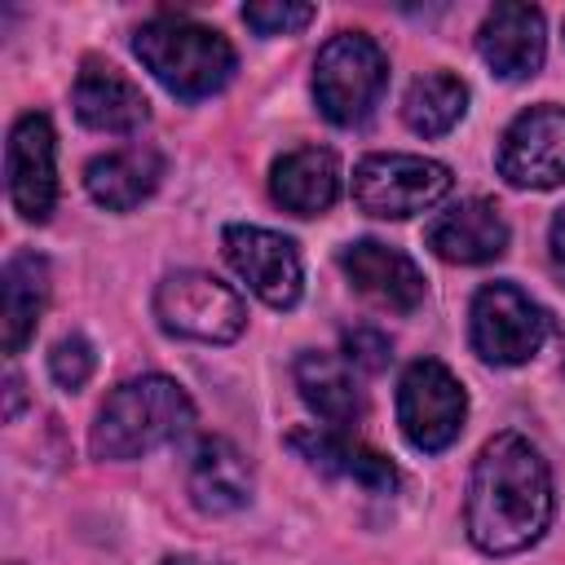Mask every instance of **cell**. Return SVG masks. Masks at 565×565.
<instances>
[{"label":"cell","instance_id":"obj_1","mask_svg":"<svg viewBox=\"0 0 565 565\" xmlns=\"http://www.w3.org/2000/svg\"><path fill=\"white\" fill-rule=\"evenodd\" d=\"M552 472L539 446L521 433H499L481 446L468 499H463V525L468 539L486 556H512L543 539L552 525Z\"/></svg>","mask_w":565,"mask_h":565},{"label":"cell","instance_id":"obj_2","mask_svg":"<svg viewBox=\"0 0 565 565\" xmlns=\"http://www.w3.org/2000/svg\"><path fill=\"white\" fill-rule=\"evenodd\" d=\"M132 53L181 102H199V97L221 93L238 66L234 44L216 26H203V22L181 18V13H159V18L141 22L132 35Z\"/></svg>","mask_w":565,"mask_h":565},{"label":"cell","instance_id":"obj_3","mask_svg":"<svg viewBox=\"0 0 565 565\" xmlns=\"http://www.w3.org/2000/svg\"><path fill=\"white\" fill-rule=\"evenodd\" d=\"M194 424L190 393L168 375H137L119 384L88 433V450L97 459H137L172 437H181Z\"/></svg>","mask_w":565,"mask_h":565},{"label":"cell","instance_id":"obj_4","mask_svg":"<svg viewBox=\"0 0 565 565\" xmlns=\"http://www.w3.org/2000/svg\"><path fill=\"white\" fill-rule=\"evenodd\" d=\"M388 84V57L366 31H340L318 49L313 97L335 128H358L375 115Z\"/></svg>","mask_w":565,"mask_h":565},{"label":"cell","instance_id":"obj_5","mask_svg":"<svg viewBox=\"0 0 565 565\" xmlns=\"http://www.w3.org/2000/svg\"><path fill=\"white\" fill-rule=\"evenodd\" d=\"M154 318L168 335L203 340V344H230L247 327L243 296L203 269H177L154 287Z\"/></svg>","mask_w":565,"mask_h":565},{"label":"cell","instance_id":"obj_6","mask_svg":"<svg viewBox=\"0 0 565 565\" xmlns=\"http://www.w3.org/2000/svg\"><path fill=\"white\" fill-rule=\"evenodd\" d=\"M547 331H552L547 309L539 300H530L512 282H486L472 296L468 340H472L477 358H486L494 366H521V362H530L543 349Z\"/></svg>","mask_w":565,"mask_h":565},{"label":"cell","instance_id":"obj_7","mask_svg":"<svg viewBox=\"0 0 565 565\" xmlns=\"http://www.w3.org/2000/svg\"><path fill=\"white\" fill-rule=\"evenodd\" d=\"M450 185H455L450 168L424 154H366L353 168V203L366 216H384V221L428 212L450 194Z\"/></svg>","mask_w":565,"mask_h":565},{"label":"cell","instance_id":"obj_8","mask_svg":"<svg viewBox=\"0 0 565 565\" xmlns=\"http://www.w3.org/2000/svg\"><path fill=\"white\" fill-rule=\"evenodd\" d=\"M463 415H468V393L450 375V366H441L437 358H419L402 371L397 424L415 450H424V455L446 450L459 437Z\"/></svg>","mask_w":565,"mask_h":565},{"label":"cell","instance_id":"obj_9","mask_svg":"<svg viewBox=\"0 0 565 565\" xmlns=\"http://www.w3.org/2000/svg\"><path fill=\"white\" fill-rule=\"evenodd\" d=\"M499 177L516 190L565 185V106L521 110L499 141Z\"/></svg>","mask_w":565,"mask_h":565},{"label":"cell","instance_id":"obj_10","mask_svg":"<svg viewBox=\"0 0 565 565\" xmlns=\"http://www.w3.org/2000/svg\"><path fill=\"white\" fill-rule=\"evenodd\" d=\"M230 269L269 305V309H291L305 287L300 252L287 234L265 230V225H225L221 234Z\"/></svg>","mask_w":565,"mask_h":565},{"label":"cell","instance_id":"obj_11","mask_svg":"<svg viewBox=\"0 0 565 565\" xmlns=\"http://www.w3.org/2000/svg\"><path fill=\"white\" fill-rule=\"evenodd\" d=\"M4 177H9V199L22 221H49L57 203V141L53 124L40 110H26L9 128L4 146Z\"/></svg>","mask_w":565,"mask_h":565},{"label":"cell","instance_id":"obj_12","mask_svg":"<svg viewBox=\"0 0 565 565\" xmlns=\"http://www.w3.org/2000/svg\"><path fill=\"white\" fill-rule=\"evenodd\" d=\"M340 269H344V278H349L371 305H380V309L415 313V309L424 305V274H419V265H415L406 252H397V247H388V243H380V238H358V243H349V247L340 252Z\"/></svg>","mask_w":565,"mask_h":565},{"label":"cell","instance_id":"obj_13","mask_svg":"<svg viewBox=\"0 0 565 565\" xmlns=\"http://www.w3.org/2000/svg\"><path fill=\"white\" fill-rule=\"evenodd\" d=\"M477 53L499 79H530L547 53V26L534 4H494L477 31Z\"/></svg>","mask_w":565,"mask_h":565},{"label":"cell","instance_id":"obj_14","mask_svg":"<svg viewBox=\"0 0 565 565\" xmlns=\"http://www.w3.org/2000/svg\"><path fill=\"white\" fill-rule=\"evenodd\" d=\"M287 446L309 463V468H318V472H327V477H344V481H353V486H362V490H371V494H388L393 486H397V468L380 455V450H371L366 441H358V437H349V433H340V428H318V424H309V428H296V433H287Z\"/></svg>","mask_w":565,"mask_h":565},{"label":"cell","instance_id":"obj_15","mask_svg":"<svg viewBox=\"0 0 565 565\" xmlns=\"http://www.w3.org/2000/svg\"><path fill=\"white\" fill-rule=\"evenodd\" d=\"M433 256L450 265H486L508 252V221L490 199H463L428 225Z\"/></svg>","mask_w":565,"mask_h":565},{"label":"cell","instance_id":"obj_16","mask_svg":"<svg viewBox=\"0 0 565 565\" xmlns=\"http://www.w3.org/2000/svg\"><path fill=\"white\" fill-rule=\"evenodd\" d=\"M71 102H75L79 124L97 132H132L150 119L146 93L110 62H84V71L75 75Z\"/></svg>","mask_w":565,"mask_h":565},{"label":"cell","instance_id":"obj_17","mask_svg":"<svg viewBox=\"0 0 565 565\" xmlns=\"http://www.w3.org/2000/svg\"><path fill=\"white\" fill-rule=\"evenodd\" d=\"M185 490H190L199 512L225 516V512H238L252 499V468H247V459H243V450L234 441L203 437L194 446V455H190Z\"/></svg>","mask_w":565,"mask_h":565},{"label":"cell","instance_id":"obj_18","mask_svg":"<svg viewBox=\"0 0 565 565\" xmlns=\"http://www.w3.org/2000/svg\"><path fill=\"white\" fill-rule=\"evenodd\" d=\"M269 194L296 216H322L340 194V159L322 146L287 150L269 168Z\"/></svg>","mask_w":565,"mask_h":565},{"label":"cell","instance_id":"obj_19","mask_svg":"<svg viewBox=\"0 0 565 565\" xmlns=\"http://www.w3.org/2000/svg\"><path fill=\"white\" fill-rule=\"evenodd\" d=\"M159 177H163V154L159 150H150V146H124V150L97 154L84 168V190L106 212H132L137 203H146L154 194Z\"/></svg>","mask_w":565,"mask_h":565},{"label":"cell","instance_id":"obj_20","mask_svg":"<svg viewBox=\"0 0 565 565\" xmlns=\"http://www.w3.org/2000/svg\"><path fill=\"white\" fill-rule=\"evenodd\" d=\"M296 388L305 397V406L327 424V428H349L362 419L366 411V397L353 380V366L335 353H300L296 358Z\"/></svg>","mask_w":565,"mask_h":565},{"label":"cell","instance_id":"obj_21","mask_svg":"<svg viewBox=\"0 0 565 565\" xmlns=\"http://www.w3.org/2000/svg\"><path fill=\"white\" fill-rule=\"evenodd\" d=\"M49 305V260L40 252H13L0 274V331L4 353H22Z\"/></svg>","mask_w":565,"mask_h":565},{"label":"cell","instance_id":"obj_22","mask_svg":"<svg viewBox=\"0 0 565 565\" xmlns=\"http://www.w3.org/2000/svg\"><path fill=\"white\" fill-rule=\"evenodd\" d=\"M463 110H468V84L450 71H428V75L411 79V88L402 97V119L419 137L450 132L463 119Z\"/></svg>","mask_w":565,"mask_h":565},{"label":"cell","instance_id":"obj_23","mask_svg":"<svg viewBox=\"0 0 565 565\" xmlns=\"http://www.w3.org/2000/svg\"><path fill=\"white\" fill-rule=\"evenodd\" d=\"M313 4H296V0H260V4H243V22L256 35H296L300 26L313 22Z\"/></svg>","mask_w":565,"mask_h":565},{"label":"cell","instance_id":"obj_24","mask_svg":"<svg viewBox=\"0 0 565 565\" xmlns=\"http://www.w3.org/2000/svg\"><path fill=\"white\" fill-rule=\"evenodd\" d=\"M93 366H97V358H93V344H88L84 335H62V340L53 344V353H49V375H53L57 388H66V393L84 388L88 375H93Z\"/></svg>","mask_w":565,"mask_h":565},{"label":"cell","instance_id":"obj_25","mask_svg":"<svg viewBox=\"0 0 565 565\" xmlns=\"http://www.w3.org/2000/svg\"><path fill=\"white\" fill-rule=\"evenodd\" d=\"M388 358H393V344H388L384 331H375V327H353V331H344V362H349V366L384 371Z\"/></svg>","mask_w":565,"mask_h":565},{"label":"cell","instance_id":"obj_26","mask_svg":"<svg viewBox=\"0 0 565 565\" xmlns=\"http://www.w3.org/2000/svg\"><path fill=\"white\" fill-rule=\"evenodd\" d=\"M547 256H552V274L565 282V207L547 225Z\"/></svg>","mask_w":565,"mask_h":565},{"label":"cell","instance_id":"obj_27","mask_svg":"<svg viewBox=\"0 0 565 565\" xmlns=\"http://www.w3.org/2000/svg\"><path fill=\"white\" fill-rule=\"evenodd\" d=\"M18 406H22V380L9 371V406H4V415L13 419V415H18Z\"/></svg>","mask_w":565,"mask_h":565},{"label":"cell","instance_id":"obj_28","mask_svg":"<svg viewBox=\"0 0 565 565\" xmlns=\"http://www.w3.org/2000/svg\"><path fill=\"white\" fill-rule=\"evenodd\" d=\"M163 565H203V561H194V556H168Z\"/></svg>","mask_w":565,"mask_h":565}]
</instances>
